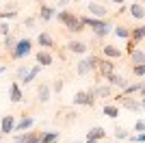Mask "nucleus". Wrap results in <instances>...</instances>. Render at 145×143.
<instances>
[{
	"label": "nucleus",
	"mask_w": 145,
	"mask_h": 143,
	"mask_svg": "<svg viewBox=\"0 0 145 143\" xmlns=\"http://www.w3.org/2000/svg\"><path fill=\"white\" fill-rule=\"evenodd\" d=\"M54 18L59 20L61 24H65V28L69 30V33H82V30H85V26L80 24L78 15H76L74 11H67V9H61V11H56V13H54Z\"/></svg>",
	"instance_id": "1"
},
{
	"label": "nucleus",
	"mask_w": 145,
	"mask_h": 143,
	"mask_svg": "<svg viewBox=\"0 0 145 143\" xmlns=\"http://www.w3.org/2000/svg\"><path fill=\"white\" fill-rule=\"evenodd\" d=\"M11 18H18V11H2L0 13V20H2V22H7V20H11Z\"/></svg>",
	"instance_id": "32"
},
{
	"label": "nucleus",
	"mask_w": 145,
	"mask_h": 143,
	"mask_svg": "<svg viewBox=\"0 0 145 143\" xmlns=\"http://www.w3.org/2000/svg\"><path fill=\"white\" fill-rule=\"evenodd\" d=\"M67 50L74 54H87L89 52V46H87L85 41H78V39H72V41L67 43Z\"/></svg>",
	"instance_id": "12"
},
{
	"label": "nucleus",
	"mask_w": 145,
	"mask_h": 143,
	"mask_svg": "<svg viewBox=\"0 0 145 143\" xmlns=\"http://www.w3.org/2000/svg\"><path fill=\"white\" fill-rule=\"evenodd\" d=\"M110 30H113V24L104 20V24H102V26H97V28L93 30V37H95V39H104L106 35H110Z\"/></svg>",
	"instance_id": "19"
},
{
	"label": "nucleus",
	"mask_w": 145,
	"mask_h": 143,
	"mask_svg": "<svg viewBox=\"0 0 145 143\" xmlns=\"http://www.w3.org/2000/svg\"><path fill=\"white\" fill-rule=\"evenodd\" d=\"M28 70H30L28 65H20V67H18V72H15V80H22V78L26 76V72H28Z\"/></svg>",
	"instance_id": "30"
},
{
	"label": "nucleus",
	"mask_w": 145,
	"mask_h": 143,
	"mask_svg": "<svg viewBox=\"0 0 145 143\" xmlns=\"http://www.w3.org/2000/svg\"><path fill=\"white\" fill-rule=\"evenodd\" d=\"M128 141H134V143H145V132H141V134H137V137L128 139Z\"/></svg>",
	"instance_id": "38"
},
{
	"label": "nucleus",
	"mask_w": 145,
	"mask_h": 143,
	"mask_svg": "<svg viewBox=\"0 0 145 143\" xmlns=\"http://www.w3.org/2000/svg\"><path fill=\"white\" fill-rule=\"evenodd\" d=\"M33 124H35V119L30 117V115H22V119H20L18 124L13 126V132H24V130H30V128H33Z\"/></svg>",
	"instance_id": "11"
},
{
	"label": "nucleus",
	"mask_w": 145,
	"mask_h": 143,
	"mask_svg": "<svg viewBox=\"0 0 145 143\" xmlns=\"http://www.w3.org/2000/svg\"><path fill=\"white\" fill-rule=\"evenodd\" d=\"M95 95H93V89H89V91H78V93L74 95V104L76 106H89V108H93L95 106Z\"/></svg>",
	"instance_id": "3"
},
{
	"label": "nucleus",
	"mask_w": 145,
	"mask_h": 143,
	"mask_svg": "<svg viewBox=\"0 0 145 143\" xmlns=\"http://www.w3.org/2000/svg\"><path fill=\"white\" fill-rule=\"evenodd\" d=\"M113 93H115V89L110 87V85H102V87H93V95L95 98H113Z\"/></svg>",
	"instance_id": "22"
},
{
	"label": "nucleus",
	"mask_w": 145,
	"mask_h": 143,
	"mask_svg": "<svg viewBox=\"0 0 145 143\" xmlns=\"http://www.w3.org/2000/svg\"><path fill=\"white\" fill-rule=\"evenodd\" d=\"M102 111H104V115H106V117H110V119H115L117 115H119V108H117L115 104H106Z\"/></svg>",
	"instance_id": "28"
},
{
	"label": "nucleus",
	"mask_w": 145,
	"mask_h": 143,
	"mask_svg": "<svg viewBox=\"0 0 145 143\" xmlns=\"http://www.w3.org/2000/svg\"><path fill=\"white\" fill-rule=\"evenodd\" d=\"M37 2H41V0H37Z\"/></svg>",
	"instance_id": "45"
},
{
	"label": "nucleus",
	"mask_w": 145,
	"mask_h": 143,
	"mask_svg": "<svg viewBox=\"0 0 145 143\" xmlns=\"http://www.w3.org/2000/svg\"><path fill=\"white\" fill-rule=\"evenodd\" d=\"M30 52H33V41H30L28 37H24V39H18V41H15V48H13V52H11V59L13 61L24 59V56H28Z\"/></svg>",
	"instance_id": "2"
},
{
	"label": "nucleus",
	"mask_w": 145,
	"mask_h": 143,
	"mask_svg": "<svg viewBox=\"0 0 145 143\" xmlns=\"http://www.w3.org/2000/svg\"><path fill=\"white\" fill-rule=\"evenodd\" d=\"M39 72H41V67H39V65L30 67V70L26 72V76H24V85H30V83H33V80H35V76H37V74H39Z\"/></svg>",
	"instance_id": "27"
},
{
	"label": "nucleus",
	"mask_w": 145,
	"mask_h": 143,
	"mask_svg": "<svg viewBox=\"0 0 145 143\" xmlns=\"http://www.w3.org/2000/svg\"><path fill=\"white\" fill-rule=\"evenodd\" d=\"M35 59H37V65L39 67H48L54 63V59H52V54L48 52V50H39V52L35 54Z\"/></svg>",
	"instance_id": "13"
},
{
	"label": "nucleus",
	"mask_w": 145,
	"mask_h": 143,
	"mask_svg": "<svg viewBox=\"0 0 145 143\" xmlns=\"http://www.w3.org/2000/svg\"><path fill=\"white\" fill-rule=\"evenodd\" d=\"M87 11L91 13V18H97V20H104L106 15H108V9H106L104 5H100V2H95V0L89 2V9H87Z\"/></svg>",
	"instance_id": "8"
},
{
	"label": "nucleus",
	"mask_w": 145,
	"mask_h": 143,
	"mask_svg": "<svg viewBox=\"0 0 145 143\" xmlns=\"http://www.w3.org/2000/svg\"><path fill=\"white\" fill-rule=\"evenodd\" d=\"M7 70V65H0V74H2V72H5Z\"/></svg>",
	"instance_id": "42"
},
{
	"label": "nucleus",
	"mask_w": 145,
	"mask_h": 143,
	"mask_svg": "<svg viewBox=\"0 0 145 143\" xmlns=\"http://www.w3.org/2000/svg\"><path fill=\"white\" fill-rule=\"evenodd\" d=\"M13 126H15V115H5L0 121V132L9 134V132H13Z\"/></svg>",
	"instance_id": "17"
},
{
	"label": "nucleus",
	"mask_w": 145,
	"mask_h": 143,
	"mask_svg": "<svg viewBox=\"0 0 145 143\" xmlns=\"http://www.w3.org/2000/svg\"><path fill=\"white\" fill-rule=\"evenodd\" d=\"M9 100L13 102V104H18V102L24 100V93H22V89H20V83L15 80V83H11V89H9Z\"/></svg>",
	"instance_id": "16"
},
{
	"label": "nucleus",
	"mask_w": 145,
	"mask_h": 143,
	"mask_svg": "<svg viewBox=\"0 0 145 143\" xmlns=\"http://www.w3.org/2000/svg\"><path fill=\"white\" fill-rule=\"evenodd\" d=\"M91 2H93V0H91Z\"/></svg>",
	"instance_id": "46"
},
{
	"label": "nucleus",
	"mask_w": 145,
	"mask_h": 143,
	"mask_svg": "<svg viewBox=\"0 0 145 143\" xmlns=\"http://www.w3.org/2000/svg\"><path fill=\"white\" fill-rule=\"evenodd\" d=\"M54 13H56V9H52V7H48V5H41V7H39V13H37V18L43 20V22H48V20L54 18Z\"/></svg>",
	"instance_id": "20"
},
{
	"label": "nucleus",
	"mask_w": 145,
	"mask_h": 143,
	"mask_svg": "<svg viewBox=\"0 0 145 143\" xmlns=\"http://www.w3.org/2000/svg\"><path fill=\"white\" fill-rule=\"evenodd\" d=\"M87 139H89V141H102V139H106V130H104L102 126H93V128L87 132Z\"/></svg>",
	"instance_id": "18"
},
{
	"label": "nucleus",
	"mask_w": 145,
	"mask_h": 143,
	"mask_svg": "<svg viewBox=\"0 0 145 143\" xmlns=\"http://www.w3.org/2000/svg\"><path fill=\"white\" fill-rule=\"evenodd\" d=\"M0 35H2V37L11 35V28H9V22H0Z\"/></svg>",
	"instance_id": "34"
},
{
	"label": "nucleus",
	"mask_w": 145,
	"mask_h": 143,
	"mask_svg": "<svg viewBox=\"0 0 145 143\" xmlns=\"http://www.w3.org/2000/svg\"><path fill=\"white\" fill-rule=\"evenodd\" d=\"M102 54H104V59H119L121 56V50L117 46H113V43H104L102 46Z\"/></svg>",
	"instance_id": "14"
},
{
	"label": "nucleus",
	"mask_w": 145,
	"mask_h": 143,
	"mask_svg": "<svg viewBox=\"0 0 145 143\" xmlns=\"http://www.w3.org/2000/svg\"><path fill=\"white\" fill-rule=\"evenodd\" d=\"M108 2H115V5H126V0H108Z\"/></svg>",
	"instance_id": "41"
},
{
	"label": "nucleus",
	"mask_w": 145,
	"mask_h": 143,
	"mask_svg": "<svg viewBox=\"0 0 145 143\" xmlns=\"http://www.w3.org/2000/svg\"><path fill=\"white\" fill-rule=\"evenodd\" d=\"M95 72H100V76H108V74H113L115 72V63L110 59H104V56H97L95 59Z\"/></svg>",
	"instance_id": "6"
},
{
	"label": "nucleus",
	"mask_w": 145,
	"mask_h": 143,
	"mask_svg": "<svg viewBox=\"0 0 145 143\" xmlns=\"http://www.w3.org/2000/svg\"><path fill=\"white\" fill-rule=\"evenodd\" d=\"M24 26L33 28V26H35V18H26V20H24Z\"/></svg>",
	"instance_id": "39"
},
{
	"label": "nucleus",
	"mask_w": 145,
	"mask_h": 143,
	"mask_svg": "<svg viewBox=\"0 0 145 143\" xmlns=\"http://www.w3.org/2000/svg\"><path fill=\"white\" fill-rule=\"evenodd\" d=\"M37 43L41 46V50H52V48H56V43H54V37L52 35H48V33H39L37 35Z\"/></svg>",
	"instance_id": "9"
},
{
	"label": "nucleus",
	"mask_w": 145,
	"mask_h": 143,
	"mask_svg": "<svg viewBox=\"0 0 145 143\" xmlns=\"http://www.w3.org/2000/svg\"><path fill=\"white\" fill-rule=\"evenodd\" d=\"M137 46H139V43H134V41H130V39H128V43H126V52H128V56H130V54L137 50Z\"/></svg>",
	"instance_id": "36"
},
{
	"label": "nucleus",
	"mask_w": 145,
	"mask_h": 143,
	"mask_svg": "<svg viewBox=\"0 0 145 143\" xmlns=\"http://www.w3.org/2000/svg\"><path fill=\"white\" fill-rule=\"evenodd\" d=\"M130 41H134V43H141L145 39V26L143 24H139V26H132L130 28V37H128Z\"/></svg>",
	"instance_id": "15"
},
{
	"label": "nucleus",
	"mask_w": 145,
	"mask_h": 143,
	"mask_svg": "<svg viewBox=\"0 0 145 143\" xmlns=\"http://www.w3.org/2000/svg\"><path fill=\"white\" fill-rule=\"evenodd\" d=\"M59 137H61V132H56V130L41 132L39 134V143H59Z\"/></svg>",
	"instance_id": "21"
},
{
	"label": "nucleus",
	"mask_w": 145,
	"mask_h": 143,
	"mask_svg": "<svg viewBox=\"0 0 145 143\" xmlns=\"http://www.w3.org/2000/svg\"><path fill=\"white\" fill-rule=\"evenodd\" d=\"M2 137H5V134H2V132H0V139H2Z\"/></svg>",
	"instance_id": "44"
},
{
	"label": "nucleus",
	"mask_w": 145,
	"mask_h": 143,
	"mask_svg": "<svg viewBox=\"0 0 145 143\" xmlns=\"http://www.w3.org/2000/svg\"><path fill=\"white\" fill-rule=\"evenodd\" d=\"M128 11H130V15H132L134 20H143L145 18V7L141 5V2H132Z\"/></svg>",
	"instance_id": "23"
},
{
	"label": "nucleus",
	"mask_w": 145,
	"mask_h": 143,
	"mask_svg": "<svg viewBox=\"0 0 145 143\" xmlns=\"http://www.w3.org/2000/svg\"><path fill=\"white\" fill-rule=\"evenodd\" d=\"M69 2H72V0H59V11H61V9H63V7H67V5H69Z\"/></svg>",
	"instance_id": "40"
},
{
	"label": "nucleus",
	"mask_w": 145,
	"mask_h": 143,
	"mask_svg": "<svg viewBox=\"0 0 145 143\" xmlns=\"http://www.w3.org/2000/svg\"><path fill=\"white\" fill-rule=\"evenodd\" d=\"M37 95H39V102L46 104V102L50 100V85L48 83H39V87H37Z\"/></svg>",
	"instance_id": "24"
},
{
	"label": "nucleus",
	"mask_w": 145,
	"mask_h": 143,
	"mask_svg": "<svg viewBox=\"0 0 145 143\" xmlns=\"http://www.w3.org/2000/svg\"><path fill=\"white\" fill-rule=\"evenodd\" d=\"M132 74H134V76H145V63H143V65H132Z\"/></svg>",
	"instance_id": "33"
},
{
	"label": "nucleus",
	"mask_w": 145,
	"mask_h": 143,
	"mask_svg": "<svg viewBox=\"0 0 145 143\" xmlns=\"http://www.w3.org/2000/svg\"><path fill=\"white\" fill-rule=\"evenodd\" d=\"M15 41H18V39H15L13 35H7V37H5V41H2V46H5V50H7L9 54L13 52V48H15Z\"/></svg>",
	"instance_id": "29"
},
{
	"label": "nucleus",
	"mask_w": 145,
	"mask_h": 143,
	"mask_svg": "<svg viewBox=\"0 0 145 143\" xmlns=\"http://www.w3.org/2000/svg\"><path fill=\"white\" fill-rule=\"evenodd\" d=\"M113 30H115V35L119 37V39H126L130 37V26H123V24H119V26H113Z\"/></svg>",
	"instance_id": "25"
},
{
	"label": "nucleus",
	"mask_w": 145,
	"mask_h": 143,
	"mask_svg": "<svg viewBox=\"0 0 145 143\" xmlns=\"http://www.w3.org/2000/svg\"><path fill=\"white\" fill-rule=\"evenodd\" d=\"M87 143H102V141H89V139H87Z\"/></svg>",
	"instance_id": "43"
},
{
	"label": "nucleus",
	"mask_w": 145,
	"mask_h": 143,
	"mask_svg": "<svg viewBox=\"0 0 145 143\" xmlns=\"http://www.w3.org/2000/svg\"><path fill=\"white\" fill-rule=\"evenodd\" d=\"M106 83H108L113 89H115V87H119V89H126V87H128V80H126L123 76H119V74H115V72L106 76Z\"/></svg>",
	"instance_id": "10"
},
{
	"label": "nucleus",
	"mask_w": 145,
	"mask_h": 143,
	"mask_svg": "<svg viewBox=\"0 0 145 143\" xmlns=\"http://www.w3.org/2000/svg\"><path fill=\"white\" fill-rule=\"evenodd\" d=\"M115 102H117V104H121L123 108H128V111H141V108H143V102H141V100H134L132 95L119 93V95H115Z\"/></svg>",
	"instance_id": "4"
},
{
	"label": "nucleus",
	"mask_w": 145,
	"mask_h": 143,
	"mask_svg": "<svg viewBox=\"0 0 145 143\" xmlns=\"http://www.w3.org/2000/svg\"><path fill=\"white\" fill-rule=\"evenodd\" d=\"M130 61H132L134 65H143V63H145V52L137 48V50H134V52L130 54Z\"/></svg>",
	"instance_id": "26"
},
{
	"label": "nucleus",
	"mask_w": 145,
	"mask_h": 143,
	"mask_svg": "<svg viewBox=\"0 0 145 143\" xmlns=\"http://www.w3.org/2000/svg\"><path fill=\"white\" fill-rule=\"evenodd\" d=\"M95 59H97V54H91V56H87V59L78 61V65H76L78 76H87V74H91V72H95Z\"/></svg>",
	"instance_id": "5"
},
{
	"label": "nucleus",
	"mask_w": 145,
	"mask_h": 143,
	"mask_svg": "<svg viewBox=\"0 0 145 143\" xmlns=\"http://www.w3.org/2000/svg\"><path fill=\"white\" fill-rule=\"evenodd\" d=\"M113 134H115V139H128V130H126V128H121V126H117Z\"/></svg>",
	"instance_id": "31"
},
{
	"label": "nucleus",
	"mask_w": 145,
	"mask_h": 143,
	"mask_svg": "<svg viewBox=\"0 0 145 143\" xmlns=\"http://www.w3.org/2000/svg\"><path fill=\"white\" fill-rule=\"evenodd\" d=\"M39 134L41 132H37V130H24L20 134H15L13 141L15 143H39Z\"/></svg>",
	"instance_id": "7"
},
{
	"label": "nucleus",
	"mask_w": 145,
	"mask_h": 143,
	"mask_svg": "<svg viewBox=\"0 0 145 143\" xmlns=\"http://www.w3.org/2000/svg\"><path fill=\"white\" fill-rule=\"evenodd\" d=\"M134 130L139 132V134H141V132H145V121H143V119H139V121L134 124Z\"/></svg>",
	"instance_id": "37"
},
{
	"label": "nucleus",
	"mask_w": 145,
	"mask_h": 143,
	"mask_svg": "<svg viewBox=\"0 0 145 143\" xmlns=\"http://www.w3.org/2000/svg\"><path fill=\"white\" fill-rule=\"evenodd\" d=\"M52 89H54L56 93H61V91H63V80H61V78H54V83H52Z\"/></svg>",
	"instance_id": "35"
}]
</instances>
